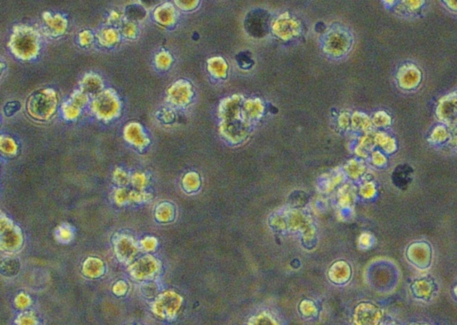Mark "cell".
<instances>
[{"label":"cell","mask_w":457,"mask_h":325,"mask_svg":"<svg viewBox=\"0 0 457 325\" xmlns=\"http://www.w3.org/2000/svg\"><path fill=\"white\" fill-rule=\"evenodd\" d=\"M10 47L20 58H32L39 50L38 36L32 28L16 26L11 38Z\"/></svg>","instance_id":"6da1fadb"},{"label":"cell","mask_w":457,"mask_h":325,"mask_svg":"<svg viewBox=\"0 0 457 325\" xmlns=\"http://www.w3.org/2000/svg\"><path fill=\"white\" fill-rule=\"evenodd\" d=\"M56 97L54 90H40L31 96L27 103L28 112L33 117L47 120L55 113Z\"/></svg>","instance_id":"7a4b0ae2"},{"label":"cell","mask_w":457,"mask_h":325,"mask_svg":"<svg viewBox=\"0 0 457 325\" xmlns=\"http://www.w3.org/2000/svg\"><path fill=\"white\" fill-rule=\"evenodd\" d=\"M92 109L98 117L110 120L115 117L119 113L120 103L113 90H105L95 97L94 101L92 102Z\"/></svg>","instance_id":"3957f363"},{"label":"cell","mask_w":457,"mask_h":325,"mask_svg":"<svg viewBox=\"0 0 457 325\" xmlns=\"http://www.w3.org/2000/svg\"><path fill=\"white\" fill-rule=\"evenodd\" d=\"M270 15L266 10L256 9L251 11L246 17V32L254 37H263L269 31Z\"/></svg>","instance_id":"277c9868"},{"label":"cell","mask_w":457,"mask_h":325,"mask_svg":"<svg viewBox=\"0 0 457 325\" xmlns=\"http://www.w3.org/2000/svg\"><path fill=\"white\" fill-rule=\"evenodd\" d=\"M23 241L19 230L8 218H1V247L3 250L15 251Z\"/></svg>","instance_id":"5b68a950"},{"label":"cell","mask_w":457,"mask_h":325,"mask_svg":"<svg viewBox=\"0 0 457 325\" xmlns=\"http://www.w3.org/2000/svg\"><path fill=\"white\" fill-rule=\"evenodd\" d=\"M158 268L159 264L157 260L153 256H146L133 265L129 268V271L134 278L141 280L152 276L153 274L157 273Z\"/></svg>","instance_id":"8992f818"},{"label":"cell","mask_w":457,"mask_h":325,"mask_svg":"<svg viewBox=\"0 0 457 325\" xmlns=\"http://www.w3.org/2000/svg\"><path fill=\"white\" fill-rule=\"evenodd\" d=\"M180 298L174 292H165L162 294L159 298H157L155 304V309L157 313L162 314L164 316H171L175 313L176 310L180 306Z\"/></svg>","instance_id":"52a82bcc"},{"label":"cell","mask_w":457,"mask_h":325,"mask_svg":"<svg viewBox=\"0 0 457 325\" xmlns=\"http://www.w3.org/2000/svg\"><path fill=\"white\" fill-rule=\"evenodd\" d=\"M114 249L118 258L124 263L133 260L134 255L137 254L138 247L136 243L128 236H121L115 240Z\"/></svg>","instance_id":"ba28073f"},{"label":"cell","mask_w":457,"mask_h":325,"mask_svg":"<svg viewBox=\"0 0 457 325\" xmlns=\"http://www.w3.org/2000/svg\"><path fill=\"white\" fill-rule=\"evenodd\" d=\"M124 134L127 141L140 148L147 145L149 142L148 139L145 136L142 127L138 123H130L126 126Z\"/></svg>","instance_id":"9c48e42d"},{"label":"cell","mask_w":457,"mask_h":325,"mask_svg":"<svg viewBox=\"0 0 457 325\" xmlns=\"http://www.w3.org/2000/svg\"><path fill=\"white\" fill-rule=\"evenodd\" d=\"M82 91L87 95H94L97 97L103 89L101 79L96 75H88L82 82Z\"/></svg>","instance_id":"30bf717a"},{"label":"cell","mask_w":457,"mask_h":325,"mask_svg":"<svg viewBox=\"0 0 457 325\" xmlns=\"http://www.w3.org/2000/svg\"><path fill=\"white\" fill-rule=\"evenodd\" d=\"M174 12L172 6L168 4H164L160 6L157 8L155 12V17L157 22L164 25H168L172 24L174 17Z\"/></svg>","instance_id":"8fae6325"},{"label":"cell","mask_w":457,"mask_h":325,"mask_svg":"<svg viewBox=\"0 0 457 325\" xmlns=\"http://www.w3.org/2000/svg\"><path fill=\"white\" fill-rule=\"evenodd\" d=\"M103 270H104L103 263L98 258H92V257L88 258L83 266L84 274L90 277H98L100 274H102Z\"/></svg>","instance_id":"7c38bea8"},{"label":"cell","mask_w":457,"mask_h":325,"mask_svg":"<svg viewBox=\"0 0 457 325\" xmlns=\"http://www.w3.org/2000/svg\"><path fill=\"white\" fill-rule=\"evenodd\" d=\"M47 24L51 28L52 32L55 34H62L67 28V21L63 19L62 16H55V17H52L46 20Z\"/></svg>","instance_id":"4fadbf2b"},{"label":"cell","mask_w":457,"mask_h":325,"mask_svg":"<svg viewBox=\"0 0 457 325\" xmlns=\"http://www.w3.org/2000/svg\"><path fill=\"white\" fill-rule=\"evenodd\" d=\"M119 39L117 32L113 29H106L99 34V41L104 46H111L116 43Z\"/></svg>","instance_id":"5bb4252c"},{"label":"cell","mask_w":457,"mask_h":325,"mask_svg":"<svg viewBox=\"0 0 457 325\" xmlns=\"http://www.w3.org/2000/svg\"><path fill=\"white\" fill-rule=\"evenodd\" d=\"M368 315L367 310L362 309L357 313L356 321L358 325H374L376 322V312L371 311Z\"/></svg>","instance_id":"9a60e30c"},{"label":"cell","mask_w":457,"mask_h":325,"mask_svg":"<svg viewBox=\"0 0 457 325\" xmlns=\"http://www.w3.org/2000/svg\"><path fill=\"white\" fill-rule=\"evenodd\" d=\"M157 218L160 222H168L172 218V208L167 203L161 204L157 209Z\"/></svg>","instance_id":"2e32d148"},{"label":"cell","mask_w":457,"mask_h":325,"mask_svg":"<svg viewBox=\"0 0 457 325\" xmlns=\"http://www.w3.org/2000/svg\"><path fill=\"white\" fill-rule=\"evenodd\" d=\"M1 149H2V151L4 153L8 154V155H13V154L16 153L17 147H16V142L13 141L12 139L8 137H2V140H1Z\"/></svg>","instance_id":"e0dca14e"},{"label":"cell","mask_w":457,"mask_h":325,"mask_svg":"<svg viewBox=\"0 0 457 325\" xmlns=\"http://www.w3.org/2000/svg\"><path fill=\"white\" fill-rule=\"evenodd\" d=\"M80 109L78 106H75L73 103L68 102L63 106V115L67 119H75L80 114Z\"/></svg>","instance_id":"ac0fdd59"},{"label":"cell","mask_w":457,"mask_h":325,"mask_svg":"<svg viewBox=\"0 0 457 325\" xmlns=\"http://www.w3.org/2000/svg\"><path fill=\"white\" fill-rule=\"evenodd\" d=\"M87 101H88V95L85 94L82 90L75 92L74 95L72 96V98H71V102L73 103L75 106H78L79 108H81L82 106H84L86 104Z\"/></svg>","instance_id":"d6986e66"},{"label":"cell","mask_w":457,"mask_h":325,"mask_svg":"<svg viewBox=\"0 0 457 325\" xmlns=\"http://www.w3.org/2000/svg\"><path fill=\"white\" fill-rule=\"evenodd\" d=\"M113 179L116 181L117 184L121 185V186L128 184L129 180L128 174L125 172H123L121 169H116L115 170V172L113 173Z\"/></svg>","instance_id":"ffe728a7"},{"label":"cell","mask_w":457,"mask_h":325,"mask_svg":"<svg viewBox=\"0 0 457 325\" xmlns=\"http://www.w3.org/2000/svg\"><path fill=\"white\" fill-rule=\"evenodd\" d=\"M171 63V57L168 55V53L162 52L157 56V66L161 69H165L169 67Z\"/></svg>","instance_id":"44dd1931"},{"label":"cell","mask_w":457,"mask_h":325,"mask_svg":"<svg viewBox=\"0 0 457 325\" xmlns=\"http://www.w3.org/2000/svg\"><path fill=\"white\" fill-rule=\"evenodd\" d=\"M72 236H73V233H72L70 228L64 226V225L59 228L58 231H57V237L63 242L70 241Z\"/></svg>","instance_id":"7402d4cb"},{"label":"cell","mask_w":457,"mask_h":325,"mask_svg":"<svg viewBox=\"0 0 457 325\" xmlns=\"http://www.w3.org/2000/svg\"><path fill=\"white\" fill-rule=\"evenodd\" d=\"M151 199V196L143 192L129 191V200L134 202H143Z\"/></svg>","instance_id":"603a6c76"},{"label":"cell","mask_w":457,"mask_h":325,"mask_svg":"<svg viewBox=\"0 0 457 325\" xmlns=\"http://www.w3.org/2000/svg\"><path fill=\"white\" fill-rule=\"evenodd\" d=\"M133 182L135 187L141 189L144 188L145 185L147 183V178L142 173H136L133 177Z\"/></svg>","instance_id":"cb8c5ba5"},{"label":"cell","mask_w":457,"mask_h":325,"mask_svg":"<svg viewBox=\"0 0 457 325\" xmlns=\"http://www.w3.org/2000/svg\"><path fill=\"white\" fill-rule=\"evenodd\" d=\"M129 192L127 191L124 188L119 189L115 193V201L118 204H123L126 201L129 200Z\"/></svg>","instance_id":"d4e9b609"},{"label":"cell","mask_w":457,"mask_h":325,"mask_svg":"<svg viewBox=\"0 0 457 325\" xmlns=\"http://www.w3.org/2000/svg\"><path fill=\"white\" fill-rule=\"evenodd\" d=\"M141 244H142L143 248L146 250H153V249H155V247H157V240L152 237H147L141 241Z\"/></svg>","instance_id":"484cf974"},{"label":"cell","mask_w":457,"mask_h":325,"mask_svg":"<svg viewBox=\"0 0 457 325\" xmlns=\"http://www.w3.org/2000/svg\"><path fill=\"white\" fill-rule=\"evenodd\" d=\"M136 31H137L136 27H135V25L133 23H127V24H124V26L122 28L123 34L127 36V37H133L136 34Z\"/></svg>","instance_id":"4316f807"},{"label":"cell","mask_w":457,"mask_h":325,"mask_svg":"<svg viewBox=\"0 0 457 325\" xmlns=\"http://www.w3.org/2000/svg\"><path fill=\"white\" fill-rule=\"evenodd\" d=\"M92 34L90 32H83L80 35V41L82 45H89L92 41Z\"/></svg>","instance_id":"83f0119b"},{"label":"cell","mask_w":457,"mask_h":325,"mask_svg":"<svg viewBox=\"0 0 457 325\" xmlns=\"http://www.w3.org/2000/svg\"><path fill=\"white\" fill-rule=\"evenodd\" d=\"M126 290H127V286H126L125 283L123 282H119L115 284V286L113 288V291L115 293H117L118 295H122V294L125 292Z\"/></svg>","instance_id":"f1b7e54d"},{"label":"cell","mask_w":457,"mask_h":325,"mask_svg":"<svg viewBox=\"0 0 457 325\" xmlns=\"http://www.w3.org/2000/svg\"><path fill=\"white\" fill-rule=\"evenodd\" d=\"M254 325H275V322H274V321L270 317H263V316H260V317L258 318L257 320L255 321Z\"/></svg>","instance_id":"f546056e"},{"label":"cell","mask_w":457,"mask_h":325,"mask_svg":"<svg viewBox=\"0 0 457 325\" xmlns=\"http://www.w3.org/2000/svg\"><path fill=\"white\" fill-rule=\"evenodd\" d=\"M16 303H17V305L20 306H27L28 304H29V298H28L25 295H24V294H22V295H20V296L17 297Z\"/></svg>","instance_id":"4dcf8cb0"},{"label":"cell","mask_w":457,"mask_h":325,"mask_svg":"<svg viewBox=\"0 0 457 325\" xmlns=\"http://www.w3.org/2000/svg\"><path fill=\"white\" fill-rule=\"evenodd\" d=\"M34 320L31 316H24L21 320L20 324L21 325H33L34 324Z\"/></svg>","instance_id":"1f68e13d"},{"label":"cell","mask_w":457,"mask_h":325,"mask_svg":"<svg viewBox=\"0 0 457 325\" xmlns=\"http://www.w3.org/2000/svg\"><path fill=\"white\" fill-rule=\"evenodd\" d=\"M120 19V14L116 12V11H113V12L110 14L109 20L112 21V22H117L118 20Z\"/></svg>","instance_id":"d6a6232c"}]
</instances>
